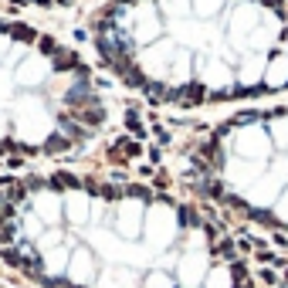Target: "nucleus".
<instances>
[{
  "mask_svg": "<svg viewBox=\"0 0 288 288\" xmlns=\"http://www.w3.org/2000/svg\"><path fill=\"white\" fill-rule=\"evenodd\" d=\"M187 193L224 221L288 241V102L217 115L173 149Z\"/></svg>",
  "mask_w": 288,
  "mask_h": 288,
  "instance_id": "obj_4",
  "label": "nucleus"
},
{
  "mask_svg": "<svg viewBox=\"0 0 288 288\" xmlns=\"http://www.w3.org/2000/svg\"><path fill=\"white\" fill-rule=\"evenodd\" d=\"M81 31L105 75L156 109L288 92V0H95Z\"/></svg>",
  "mask_w": 288,
  "mask_h": 288,
  "instance_id": "obj_2",
  "label": "nucleus"
},
{
  "mask_svg": "<svg viewBox=\"0 0 288 288\" xmlns=\"http://www.w3.org/2000/svg\"><path fill=\"white\" fill-rule=\"evenodd\" d=\"M115 122V99L78 48L24 21H0V156L65 159Z\"/></svg>",
  "mask_w": 288,
  "mask_h": 288,
  "instance_id": "obj_3",
  "label": "nucleus"
},
{
  "mask_svg": "<svg viewBox=\"0 0 288 288\" xmlns=\"http://www.w3.org/2000/svg\"><path fill=\"white\" fill-rule=\"evenodd\" d=\"M0 261L34 288H261L207 203L81 170L0 183Z\"/></svg>",
  "mask_w": 288,
  "mask_h": 288,
  "instance_id": "obj_1",
  "label": "nucleus"
}]
</instances>
